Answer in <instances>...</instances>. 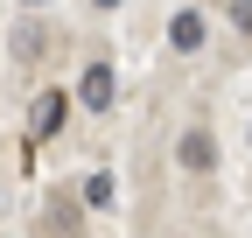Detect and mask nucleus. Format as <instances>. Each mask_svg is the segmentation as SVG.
I'll return each instance as SVG.
<instances>
[{"label":"nucleus","instance_id":"nucleus-1","mask_svg":"<svg viewBox=\"0 0 252 238\" xmlns=\"http://www.w3.org/2000/svg\"><path fill=\"white\" fill-rule=\"evenodd\" d=\"M203 35H210V21H203V7H175V21H168V49H203Z\"/></svg>","mask_w":252,"mask_h":238},{"label":"nucleus","instance_id":"nucleus-2","mask_svg":"<svg viewBox=\"0 0 252 238\" xmlns=\"http://www.w3.org/2000/svg\"><path fill=\"white\" fill-rule=\"evenodd\" d=\"M112 63H84V84H77V98H84V112H105L112 105Z\"/></svg>","mask_w":252,"mask_h":238},{"label":"nucleus","instance_id":"nucleus-3","mask_svg":"<svg viewBox=\"0 0 252 238\" xmlns=\"http://www.w3.org/2000/svg\"><path fill=\"white\" fill-rule=\"evenodd\" d=\"M63 112H70V105H63V91H42V98H35V119H28V133H35V140H56Z\"/></svg>","mask_w":252,"mask_h":238},{"label":"nucleus","instance_id":"nucleus-4","mask_svg":"<svg viewBox=\"0 0 252 238\" xmlns=\"http://www.w3.org/2000/svg\"><path fill=\"white\" fill-rule=\"evenodd\" d=\"M175 154H182V168H189V175H203V168L217 161V147H210V133H203V126H189V133H182V147H175Z\"/></svg>","mask_w":252,"mask_h":238},{"label":"nucleus","instance_id":"nucleus-5","mask_svg":"<svg viewBox=\"0 0 252 238\" xmlns=\"http://www.w3.org/2000/svg\"><path fill=\"white\" fill-rule=\"evenodd\" d=\"M84 203H91V210H105V203H112V175H91V182H84Z\"/></svg>","mask_w":252,"mask_h":238},{"label":"nucleus","instance_id":"nucleus-6","mask_svg":"<svg viewBox=\"0 0 252 238\" xmlns=\"http://www.w3.org/2000/svg\"><path fill=\"white\" fill-rule=\"evenodd\" d=\"M231 21L245 28V35H252V0H231Z\"/></svg>","mask_w":252,"mask_h":238},{"label":"nucleus","instance_id":"nucleus-7","mask_svg":"<svg viewBox=\"0 0 252 238\" xmlns=\"http://www.w3.org/2000/svg\"><path fill=\"white\" fill-rule=\"evenodd\" d=\"M91 7H119V0H91Z\"/></svg>","mask_w":252,"mask_h":238},{"label":"nucleus","instance_id":"nucleus-8","mask_svg":"<svg viewBox=\"0 0 252 238\" xmlns=\"http://www.w3.org/2000/svg\"><path fill=\"white\" fill-rule=\"evenodd\" d=\"M21 7H49V0H21Z\"/></svg>","mask_w":252,"mask_h":238}]
</instances>
